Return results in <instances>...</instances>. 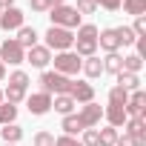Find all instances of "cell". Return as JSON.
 Returning a JSON list of instances; mask_svg holds the SVG:
<instances>
[{
  "label": "cell",
  "instance_id": "cell-18",
  "mask_svg": "<svg viewBox=\"0 0 146 146\" xmlns=\"http://www.w3.org/2000/svg\"><path fill=\"white\" fill-rule=\"evenodd\" d=\"M23 49H32V46H37V32L32 29V26H20L17 29V37H15Z\"/></svg>",
  "mask_w": 146,
  "mask_h": 146
},
{
  "label": "cell",
  "instance_id": "cell-33",
  "mask_svg": "<svg viewBox=\"0 0 146 146\" xmlns=\"http://www.w3.org/2000/svg\"><path fill=\"white\" fill-rule=\"evenodd\" d=\"M80 135H83L80 146H98V129H83Z\"/></svg>",
  "mask_w": 146,
  "mask_h": 146
},
{
  "label": "cell",
  "instance_id": "cell-28",
  "mask_svg": "<svg viewBox=\"0 0 146 146\" xmlns=\"http://www.w3.org/2000/svg\"><path fill=\"white\" fill-rule=\"evenodd\" d=\"M126 100H129V92H126L123 86H112V89H109V103L126 106Z\"/></svg>",
  "mask_w": 146,
  "mask_h": 146
},
{
  "label": "cell",
  "instance_id": "cell-14",
  "mask_svg": "<svg viewBox=\"0 0 146 146\" xmlns=\"http://www.w3.org/2000/svg\"><path fill=\"white\" fill-rule=\"evenodd\" d=\"M103 117H106V120H109V126H115V129H117V126H123V123L129 120L126 109H123V106H117V103H109V106L103 109Z\"/></svg>",
  "mask_w": 146,
  "mask_h": 146
},
{
  "label": "cell",
  "instance_id": "cell-40",
  "mask_svg": "<svg viewBox=\"0 0 146 146\" xmlns=\"http://www.w3.org/2000/svg\"><path fill=\"white\" fill-rule=\"evenodd\" d=\"M3 78H6V63L0 60V80H3Z\"/></svg>",
  "mask_w": 146,
  "mask_h": 146
},
{
  "label": "cell",
  "instance_id": "cell-6",
  "mask_svg": "<svg viewBox=\"0 0 146 146\" xmlns=\"http://www.w3.org/2000/svg\"><path fill=\"white\" fill-rule=\"evenodd\" d=\"M23 20H26V15L17 6H9V9L0 12V29H6V32H17L20 26H26Z\"/></svg>",
  "mask_w": 146,
  "mask_h": 146
},
{
  "label": "cell",
  "instance_id": "cell-13",
  "mask_svg": "<svg viewBox=\"0 0 146 146\" xmlns=\"http://www.w3.org/2000/svg\"><path fill=\"white\" fill-rule=\"evenodd\" d=\"M98 46L109 54V52H117L120 49V40H117V32L115 29H103V32H98Z\"/></svg>",
  "mask_w": 146,
  "mask_h": 146
},
{
  "label": "cell",
  "instance_id": "cell-34",
  "mask_svg": "<svg viewBox=\"0 0 146 146\" xmlns=\"http://www.w3.org/2000/svg\"><path fill=\"white\" fill-rule=\"evenodd\" d=\"M132 32H135V37H146V15L135 17V26H132Z\"/></svg>",
  "mask_w": 146,
  "mask_h": 146
},
{
  "label": "cell",
  "instance_id": "cell-17",
  "mask_svg": "<svg viewBox=\"0 0 146 146\" xmlns=\"http://www.w3.org/2000/svg\"><path fill=\"white\" fill-rule=\"evenodd\" d=\"M60 129H63V135H69V137H78V135L83 132V123H80L78 115H66L63 123H60Z\"/></svg>",
  "mask_w": 146,
  "mask_h": 146
},
{
  "label": "cell",
  "instance_id": "cell-11",
  "mask_svg": "<svg viewBox=\"0 0 146 146\" xmlns=\"http://www.w3.org/2000/svg\"><path fill=\"white\" fill-rule=\"evenodd\" d=\"M72 100H75V103H92L95 100V86L92 83H86V80H78L75 86H72Z\"/></svg>",
  "mask_w": 146,
  "mask_h": 146
},
{
  "label": "cell",
  "instance_id": "cell-36",
  "mask_svg": "<svg viewBox=\"0 0 146 146\" xmlns=\"http://www.w3.org/2000/svg\"><path fill=\"white\" fill-rule=\"evenodd\" d=\"M54 146H80V143H78V137H69V135H60V137H54Z\"/></svg>",
  "mask_w": 146,
  "mask_h": 146
},
{
  "label": "cell",
  "instance_id": "cell-12",
  "mask_svg": "<svg viewBox=\"0 0 146 146\" xmlns=\"http://www.w3.org/2000/svg\"><path fill=\"white\" fill-rule=\"evenodd\" d=\"M123 126H126V135H132L140 146H146V117H129Z\"/></svg>",
  "mask_w": 146,
  "mask_h": 146
},
{
  "label": "cell",
  "instance_id": "cell-41",
  "mask_svg": "<svg viewBox=\"0 0 146 146\" xmlns=\"http://www.w3.org/2000/svg\"><path fill=\"white\" fill-rule=\"evenodd\" d=\"M0 6H3V9H9V6H15V0H0Z\"/></svg>",
  "mask_w": 146,
  "mask_h": 146
},
{
  "label": "cell",
  "instance_id": "cell-8",
  "mask_svg": "<svg viewBox=\"0 0 146 146\" xmlns=\"http://www.w3.org/2000/svg\"><path fill=\"white\" fill-rule=\"evenodd\" d=\"M26 63H32L35 69H46L49 63H52V52L46 49V46H32V49H26Z\"/></svg>",
  "mask_w": 146,
  "mask_h": 146
},
{
  "label": "cell",
  "instance_id": "cell-21",
  "mask_svg": "<svg viewBox=\"0 0 146 146\" xmlns=\"http://www.w3.org/2000/svg\"><path fill=\"white\" fill-rule=\"evenodd\" d=\"M120 6H123V12L132 15V17L146 15V0H120Z\"/></svg>",
  "mask_w": 146,
  "mask_h": 146
},
{
  "label": "cell",
  "instance_id": "cell-7",
  "mask_svg": "<svg viewBox=\"0 0 146 146\" xmlns=\"http://www.w3.org/2000/svg\"><path fill=\"white\" fill-rule=\"evenodd\" d=\"M126 115L129 117H146V95L140 92V89H135V92H129V100H126Z\"/></svg>",
  "mask_w": 146,
  "mask_h": 146
},
{
  "label": "cell",
  "instance_id": "cell-24",
  "mask_svg": "<svg viewBox=\"0 0 146 146\" xmlns=\"http://www.w3.org/2000/svg\"><path fill=\"white\" fill-rule=\"evenodd\" d=\"M3 100H6V103H12V106H17L20 100H26V89H20V86H6Z\"/></svg>",
  "mask_w": 146,
  "mask_h": 146
},
{
  "label": "cell",
  "instance_id": "cell-16",
  "mask_svg": "<svg viewBox=\"0 0 146 146\" xmlns=\"http://www.w3.org/2000/svg\"><path fill=\"white\" fill-rule=\"evenodd\" d=\"M75 106H78V103L72 100V95H54V98H52V109H54V112H60L63 117L75 112Z\"/></svg>",
  "mask_w": 146,
  "mask_h": 146
},
{
  "label": "cell",
  "instance_id": "cell-15",
  "mask_svg": "<svg viewBox=\"0 0 146 146\" xmlns=\"http://www.w3.org/2000/svg\"><path fill=\"white\" fill-rule=\"evenodd\" d=\"M80 72L89 78V80H95V78H100L103 75V60L98 57V54H92V57H83V66H80Z\"/></svg>",
  "mask_w": 146,
  "mask_h": 146
},
{
  "label": "cell",
  "instance_id": "cell-3",
  "mask_svg": "<svg viewBox=\"0 0 146 146\" xmlns=\"http://www.w3.org/2000/svg\"><path fill=\"white\" fill-rule=\"evenodd\" d=\"M72 46H75V32H69V29H60V26H49L46 32V49L52 52H69Z\"/></svg>",
  "mask_w": 146,
  "mask_h": 146
},
{
  "label": "cell",
  "instance_id": "cell-1",
  "mask_svg": "<svg viewBox=\"0 0 146 146\" xmlns=\"http://www.w3.org/2000/svg\"><path fill=\"white\" fill-rule=\"evenodd\" d=\"M49 17H52V26H60V29H78L80 26V15L75 6H69V3H60V6H52L49 9Z\"/></svg>",
  "mask_w": 146,
  "mask_h": 146
},
{
  "label": "cell",
  "instance_id": "cell-27",
  "mask_svg": "<svg viewBox=\"0 0 146 146\" xmlns=\"http://www.w3.org/2000/svg\"><path fill=\"white\" fill-rule=\"evenodd\" d=\"M140 69H143V57H137V54L123 57V72H129V75H140Z\"/></svg>",
  "mask_w": 146,
  "mask_h": 146
},
{
  "label": "cell",
  "instance_id": "cell-45",
  "mask_svg": "<svg viewBox=\"0 0 146 146\" xmlns=\"http://www.w3.org/2000/svg\"><path fill=\"white\" fill-rule=\"evenodd\" d=\"M0 12H3V6H0Z\"/></svg>",
  "mask_w": 146,
  "mask_h": 146
},
{
  "label": "cell",
  "instance_id": "cell-25",
  "mask_svg": "<svg viewBox=\"0 0 146 146\" xmlns=\"http://www.w3.org/2000/svg\"><path fill=\"white\" fill-rule=\"evenodd\" d=\"M115 140H117V129L115 126L98 129V146H115Z\"/></svg>",
  "mask_w": 146,
  "mask_h": 146
},
{
  "label": "cell",
  "instance_id": "cell-2",
  "mask_svg": "<svg viewBox=\"0 0 146 146\" xmlns=\"http://www.w3.org/2000/svg\"><path fill=\"white\" fill-rule=\"evenodd\" d=\"M75 80L66 78V75H57V72H43L40 75V92L46 95H69Z\"/></svg>",
  "mask_w": 146,
  "mask_h": 146
},
{
  "label": "cell",
  "instance_id": "cell-39",
  "mask_svg": "<svg viewBox=\"0 0 146 146\" xmlns=\"http://www.w3.org/2000/svg\"><path fill=\"white\" fill-rule=\"evenodd\" d=\"M135 49H137L135 54H137V57H143V54H146V37H137V40H135Z\"/></svg>",
  "mask_w": 146,
  "mask_h": 146
},
{
  "label": "cell",
  "instance_id": "cell-5",
  "mask_svg": "<svg viewBox=\"0 0 146 146\" xmlns=\"http://www.w3.org/2000/svg\"><path fill=\"white\" fill-rule=\"evenodd\" d=\"M0 60H3V63H12V66H20V63H26V49H23L15 37H9V40L0 43Z\"/></svg>",
  "mask_w": 146,
  "mask_h": 146
},
{
  "label": "cell",
  "instance_id": "cell-23",
  "mask_svg": "<svg viewBox=\"0 0 146 146\" xmlns=\"http://www.w3.org/2000/svg\"><path fill=\"white\" fill-rule=\"evenodd\" d=\"M75 40H92V43H98V26L95 23H80Z\"/></svg>",
  "mask_w": 146,
  "mask_h": 146
},
{
  "label": "cell",
  "instance_id": "cell-43",
  "mask_svg": "<svg viewBox=\"0 0 146 146\" xmlns=\"http://www.w3.org/2000/svg\"><path fill=\"white\" fill-rule=\"evenodd\" d=\"M0 103H3V89H0Z\"/></svg>",
  "mask_w": 146,
  "mask_h": 146
},
{
  "label": "cell",
  "instance_id": "cell-22",
  "mask_svg": "<svg viewBox=\"0 0 146 146\" xmlns=\"http://www.w3.org/2000/svg\"><path fill=\"white\" fill-rule=\"evenodd\" d=\"M117 86H123L126 92H135V89H140V78L129 75V72H117Z\"/></svg>",
  "mask_w": 146,
  "mask_h": 146
},
{
  "label": "cell",
  "instance_id": "cell-42",
  "mask_svg": "<svg viewBox=\"0 0 146 146\" xmlns=\"http://www.w3.org/2000/svg\"><path fill=\"white\" fill-rule=\"evenodd\" d=\"M60 3H66V0H52V6H60Z\"/></svg>",
  "mask_w": 146,
  "mask_h": 146
},
{
  "label": "cell",
  "instance_id": "cell-20",
  "mask_svg": "<svg viewBox=\"0 0 146 146\" xmlns=\"http://www.w3.org/2000/svg\"><path fill=\"white\" fill-rule=\"evenodd\" d=\"M0 137H3V143H12V146H15V143L23 137V129H20L17 123H6L3 129H0Z\"/></svg>",
  "mask_w": 146,
  "mask_h": 146
},
{
  "label": "cell",
  "instance_id": "cell-32",
  "mask_svg": "<svg viewBox=\"0 0 146 146\" xmlns=\"http://www.w3.org/2000/svg\"><path fill=\"white\" fill-rule=\"evenodd\" d=\"M75 9H78V15H80V17H83V15H95V12H98L95 0H78V6H75Z\"/></svg>",
  "mask_w": 146,
  "mask_h": 146
},
{
  "label": "cell",
  "instance_id": "cell-26",
  "mask_svg": "<svg viewBox=\"0 0 146 146\" xmlns=\"http://www.w3.org/2000/svg\"><path fill=\"white\" fill-rule=\"evenodd\" d=\"M15 120H17V106H12V103L3 100V103H0V123L6 126V123H15Z\"/></svg>",
  "mask_w": 146,
  "mask_h": 146
},
{
  "label": "cell",
  "instance_id": "cell-4",
  "mask_svg": "<svg viewBox=\"0 0 146 146\" xmlns=\"http://www.w3.org/2000/svg\"><path fill=\"white\" fill-rule=\"evenodd\" d=\"M52 63H54V72L57 75H66V78H72V75H78L80 72V66H83V57H78L75 52H57L54 57H52Z\"/></svg>",
  "mask_w": 146,
  "mask_h": 146
},
{
  "label": "cell",
  "instance_id": "cell-37",
  "mask_svg": "<svg viewBox=\"0 0 146 146\" xmlns=\"http://www.w3.org/2000/svg\"><path fill=\"white\" fill-rule=\"evenodd\" d=\"M95 6H103V9H109V12H117V9H120V0H95Z\"/></svg>",
  "mask_w": 146,
  "mask_h": 146
},
{
  "label": "cell",
  "instance_id": "cell-19",
  "mask_svg": "<svg viewBox=\"0 0 146 146\" xmlns=\"http://www.w3.org/2000/svg\"><path fill=\"white\" fill-rule=\"evenodd\" d=\"M103 72H109V75H117V72H123V57L117 52H109L103 57Z\"/></svg>",
  "mask_w": 146,
  "mask_h": 146
},
{
  "label": "cell",
  "instance_id": "cell-10",
  "mask_svg": "<svg viewBox=\"0 0 146 146\" xmlns=\"http://www.w3.org/2000/svg\"><path fill=\"white\" fill-rule=\"evenodd\" d=\"M26 106H29L32 115H46V112L52 109V95H46V92H35V95L26 98Z\"/></svg>",
  "mask_w": 146,
  "mask_h": 146
},
{
  "label": "cell",
  "instance_id": "cell-38",
  "mask_svg": "<svg viewBox=\"0 0 146 146\" xmlns=\"http://www.w3.org/2000/svg\"><path fill=\"white\" fill-rule=\"evenodd\" d=\"M52 0H32V12H49Z\"/></svg>",
  "mask_w": 146,
  "mask_h": 146
},
{
  "label": "cell",
  "instance_id": "cell-44",
  "mask_svg": "<svg viewBox=\"0 0 146 146\" xmlns=\"http://www.w3.org/2000/svg\"><path fill=\"white\" fill-rule=\"evenodd\" d=\"M3 146H12V143H3Z\"/></svg>",
  "mask_w": 146,
  "mask_h": 146
},
{
  "label": "cell",
  "instance_id": "cell-31",
  "mask_svg": "<svg viewBox=\"0 0 146 146\" xmlns=\"http://www.w3.org/2000/svg\"><path fill=\"white\" fill-rule=\"evenodd\" d=\"M32 146H54V135L52 132H37L35 140H32Z\"/></svg>",
  "mask_w": 146,
  "mask_h": 146
},
{
  "label": "cell",
  "instance_id": "cell-35",
  "mask_svg": "<svg viewBox=\"0 0 146 146\" xmlns=\"http://www.w3.org/2000/svg\"><path fill=\"white\" fill-rule=\"evenodd\" d=\"M115 146H140V143H137V140H135L132 135H126V132H123V135H117V140H115Z\"/></svg>",
  "mask_w": 146,
  "mask_h": 146
},
{
  "label": "cell",
  "instance_id": "cell-29",
  "mask_svg": "<svg viewBox=\"0 0 146 146\" xmlns=\"http://www.w3.org/2000/svg\"><path fill=\"white\" fill-rule=\"evenodd\" d=\"M117 32V40H120V46H132L137 37H135V32H132V26H117L115 29Z\"/></svg>",
  "mask_w": 146,
  "mask_h": 146
},
{
  "label": "cell",
  "instance_id": "cell-9",
  "mask_svg": "<svg viewBox=\"0 0 146 146\" xmlns=\"http://www.w3.org/2000/svg\"><path fill=\"white\" fill-rule=\"evenodd\" d=\"M80 123H83V129H95L98 123H100V117H103V109L92 100V103H83V109H80Z\"/></svg>",
  "mask_w": 146,
  "mask_h": 146
},
{
  "label": "cell",
  "instance_id": "cell-30",
  "mask_svg": "<svg viewBox=\"0 0 146 146\" xmlns=\"http://www.w3.org/2000/svg\"><path fill=\"white\" fill-rule=\"evenodd\" d=\"M9 86H20V89H26L29 86V75H26V72H12V75H9Z\"/></svg>",
  "mask_w": 146,
  "mask_h": 146
}]
</instances>
